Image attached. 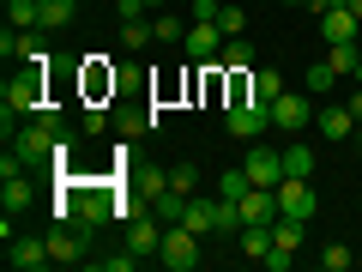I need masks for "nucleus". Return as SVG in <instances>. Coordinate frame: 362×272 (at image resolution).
I'll use <instances>...</instances> for the list:
<instances>
[{
    "label": "nucleus",
    "mask_w": 362,
    "mask_h": 272,
    "mask_svg": "<svg viewBox=\"0 0 362 272\" xmlns=\"http://www.w3.org/2000/svg\"><path fill=\"white\" fill-rule=\"evenodd\" d=\"M42 103H49V97H42V67L6 79V85H0V128H6V140H13V121H37Z\"/></svg>",
    "instance_id": "f257e3e1"
},
{
    "label": "nucleus",
    "mask_w": 362,
    "mask_h": 272,
    "mask_svg": "<svg viewBox=\"0 0 362 272\" xmlns=\"http://www.w3.org/2000/svg\"><path fill=\"white\" fill-rule=\"evenodd\" d=\"M199 254H206V236H194L187 224H163V248H157V266L169 272H194Z\"/></svg>",
    "instance_id": "f03ea898"
},
{
    "label": "nucleus",
    "mask_w": 362,
    "mask_h": 272,
    "mask_svg": "<svg viewBox=\"0 0 362 272\" xmlns=\"http://www.w3.org/2000/svg\"><path fill=\"white\" fill-rule=\"evenodd\" d=\"M223 128H230L235 140H259V133L272 128V103L254 97V91H242V97L230 103V115H223Z\"/></svg>",
    "instance_id": "7ed1b4c3"
},
{
    "label": "nucleus",
    "mask_w": 362,
    "mask_h": 272,
    "mask_svg": "<svg viewBox=\"0 0 362 272\" xmlns=\"http://www.w3.org/2000/svg\"><path fill=\"white\" fill-rule=\"evenodd\" d=\"M314 212H320V194H314V176H284V181H278V218L314 224Z\"/></svg>",
    "instance_id": "20e7f679"
},
{
    "label": "nucleus",
    "mask_w": 362,
    "mask_h": 272,
    "mask_svg": "<svg viewBox=\"0 0 362 272\" xmlns=\"http://www.w3.org/2000/svg\"><path fill=\"white\" fill-rule=\"evenodd\" d=\"M223 30H218V18H194V25H187V37H181V55H187V61H199V67H211L223 55Z\"/></svg>",
    "instance_id": "39448f33"
},
{
    "label": "nucleus",
    "mask_w": 362,
    "mask_h": 272,
    "mask_svg": "<svg viewBox=\"0 0 362 272\" xmlns=\"http://www.w3.org/2000/svg\"><path fill=\"white\" fill-rule=\"evenodd\" d=\"M61 133H66V128H49V121H25V128H18L6 145H13L25 164H49V152H54V140H61Z\"/></svg>",
    "instance_id": "423d86ee"
},
{
    "label": "nucleus",
    "mask_w": 362,
    "mask_h": 272,
    "mask_svg": "<svg viewBox=\"0 0 362 272\" xmlns=\"http://www.w3.org/2000/svg\"><path fill=\"white\" fill-rule=\"evenodd\" d=\"M247 181L254 188H278L284 181V152H272V145H259V140H247Z\"/></svg>",
    "instance_id": "0eeeda50"
},
{
    "label": "nucleus",
    "mask_w": 362,
    "mask_h": 272,
    "mask_svg": "<svg viewBox=\"0 0 362 272\" xmlns=\"http://www.w3.org/2000/svg\"><path fill=\"white\" fill-rule=\"evenodd\" d=\"M127 248H133V254H145V260H151L157 248H163V218H157L151 206L127 218Z\"/></svg>",
    "instance_id": "6e6552de"
},
{
    "label": "nucleus",
    "mask_w": 362,
    "mask_h": 272,
    "mask_svg": "<svg viewBox=\"0 0 362 272\" xmlns=\"http://www.w3.org/2000/svg\"><path fill=\"white\" fill-rule=\"evenodd\" d=\"M314 115H320V109H308V91H284V97L272 103V128H284V133H302Z\"/></svg>",
    "instance_id": "1a4fd4ad"
},
{
    "label": "nucleus",
    "mask_w": 362,
    "mask_h": 272,
    "mask_svg": "<svg viewBox=\"0 0 362 272\" xmlns=\"http://www.w3.org/2000/svg\"><path fill=\"white\" fill-rule=\"evenodd\" d=\"M6 260H13L18 272H42V266H54L49 236H13V242H6Z\"/></svg>",
    "instance_id": "9d476101"
},
{
    "label": "nucleus",
    "mask_w": 362,
    "mask_h": 272,
    "mask_svg": "<svg viewBox=\"0 0 362 272\" xmlns=\"http://www.w3.org/2000/svg\"><path fill=\"white\" fill-rule=\"evenodd\" d=\"M314 128H320V140H332V145H344V140H350V133H356V128H362V121H356V115H350V103H326V109H320V115H314Z\"/></svg>",
    "instance_id": "9b49d317"
},
{
    "label": "nucleus",
    "mask_w": 362,
    "mask_h": 272,
    "mask_svg": "<svg viewBox=\"0 0 362 272\" xmlns=\"http://www.w3.org/2000/svg\"><path fill=\"white\" fill-rule=\"evenodd\" d=\"M235 212H242V224H272L278 218V188H247L235 200Z\"/></svg>",
    "instance_id": "f8f14e48"
},
{
    "label": "nucleus",
    "mask_w": 362,
    "mask_h": 272,
    "mask_svg": "<svg viewBox=\"0 0 362 272\" xmlns=\"http://www.w3.org/2000/svg\"><path fill=\"white\" fill-rule=\"evenodd\" d=\"M320 37H326V49H332V42H362V18L350 13V6H338V13H320Z\"/></svg>",
    "instance_id": "ddd939ff"
},
{
    "label": "nucleus",
    "mask_w": 362,
    "mask_h": 272,
    "mask_svg": "<svg viewBox=\"0 0 362 272\" xmlns=\"http://www.w3.org/2000/svg\"><path fill=\"white\" fill-rule=\"evenodd\" d=\"M218 206H223V200H199V194H194V200H187V212H181V224L211 242V236H218Z\"/></svg>",
    "instance_id": "4468645a"
},
{
    "label": "nucleus",
    "mask_w": 362,
    "mask_h": 272,
    "mask_svg": "<svg viewBox=\"0 0 362 272\" xmlns=\"http://www.w3.org/2000/svg\"><path fill=\"white\" fill-rule=\"evenodd\" d=\"M78 18V0H37V30H66Z\"/></svg>",
    "instance_id": "2eb2a0df"
},
{
    "label": "nucleus",
    "mask_w": 362,
    "mask_h": 272,
    "mask_svg": "<svg viewBox=\"0 0 362 272\" xmlns=\"http://www.w3.org/2000/svg\"><path fill=\"white\" fill-rule=\"evenodd\" d=\"M0 206L13 212V218H25L30 212V181L25 176H0Z\"/></svg>",
    "instance_id": "dca6fc26"
},
{
    "label": "nucleus",
    "mask_w": 362,
    "mask_h": 272,
    "mask_svg": "<svg viewBox=\"0 0 362 272\" xmlns=\"http://www.w3.org/2000/svg\"><path fill=\"white\" fill-rule=\"evenodd\" d=\"M151 42H157V30H151V13H145V18H121V49H127V55L151 49Z\"/></svg>",
    "instance_id": "f3484780"
},
{
    "label": "nucleus",
    "mask_w": 362,
    "mask_h": 272,
    "mask_svg": "<svg viewBox=\"0 0 362 272\" xmlns=\"http://www.w3.org/2000/svg\"><path fill=\"white\" fill-rule=\"evenodd\" d=\"M326 61H332V73H338V79H356L362 42H332V49H326Z\"/></svg>",
    "instance_id": "a211bd4d"
},
{
    "label": "nucleus",
    "mask_w": 362,
    "mask_h": 272,
    "mask_svg": "<svg viewBox=\"0 0 362 272\" xmlns=\"http://www.w3.org/2000/svg\"><path fill=\"white\" fill-rule=\"evenodd\" d=\"M247 91H254V97H266V103H278V97H284V79L272 73V67H254V73H247Z\"/></svg>",
    "instance_id": "6ab92c4d"
},
{
    "label": "nucleus",
    "mask_w": 362,
    "mask_h": 272,
    "mask_svg": "<svg viewBox=\"0 0 362 272\" xmlns=\"http://www.w3.org/2000/svg\"><path fill=\"white\" fill-rule=\"evenodd\" d=\"M338 85V73H332V61H314L308 73H302V91H308V97H326V91Z\"/></svg>",
    "instance_id": "aec40b11"
},
{
    "label": "nucleus",
    "mask_w": 362,
    "mask_h": 272,
    "mask_svg": "<svg viewBox=\"0 0 362 272\" xmlns=\"http://www.w3.org/2000/svg\"><path fill=\"white\" fill-rule=\"evenodd\" d=\"M284 176H314V152H308V145H284Z\"/></svg>",
    "instance_id": "412c9836"
},
{
    "label": "nucleus",
    "mask_w": 362,
    "mask_h": 272,
    "mask_svg": "<svg viewBox=\"0 0 362 272\" xmlns=\"http://www.w3.org/2000/svg\"><path fill=\"white\" fill-rule=\"evenodd\" d=\"M139 260H145V254H133V248H121V254H90V266H97V272H133Z\"/></svg>",
    "instance_id": "4be33fe9"
},
{
    "label": "nucleus",
    "mask_w": 362,
    "mask_h": 272,
    "mask_svg": "<svg viewBox=\"0 0 362 272\" xmlns=\"http://www.w3.org/2000/svg\"><path fill=\"white\" fill-rule=\"evenodd\" d=\"M151 30H157V42H181L187 37V25H181L175 13H151Z\"/></svg>",
    "instance_id": "5701e85b"
},
{
    "label": "nucleus",
    "mask_w": 362,
    "mask_h": 272,
    "mask_svg": "<svg viewBox=\"0 0 362 272\" xmlns=\"http://www.w3.org/2000/svg\"><path fill=\"white\" fill-rule=\"evenodd\" d=\"M6 25H18V30H37V0H6Z\"/></svg>",
    "instance_id": "b1692460"
},
{
    "label": "nucleus",
    "mask_w": 362,
    "mask_h": 272,
    "mask_svg": "<svg viewBox=\"0 0 362 272\" xmlns=\"http://www.w3.org/2000/svg\"><path fill=\"white\" fill-rule=\"evenodd\" d=\"M218 30H223V37H242V30H247V13L223 0V6H218Z\"/></svg>",
    "instance_id": "393cba45"
},
{
    "label": "nucleus",
    "mask_w": 362,
    "mask_h": 272,
    "mask_svg": "<svg viewBox=\"0 0 362 272\" xmlns=\"http://www.w3.org/2000/svg\"><path fill=\"white\" fill-rule=\"evenodd\" d=\"M169 188L194 200V188H199V169H194V164H175V169H169Z\"/></svg>",
    "instance_id": "a878e982"
},
{
    "label": "nucleus",
    "mask_w": 362,
    "mask_h": 272,
    "mask_svg": "<svg viewBox=\"0 0 362 272\" xmlns=\"http://www.w3.org/2000/svg\"><path fill=\"white\" fill-rule=\"evenodd\" d=\"M247 188H254V181H247V169H223V181H218V194H223V200H242Z\"/></svg>",
    "instance_id": "bb28decb"
},
{
    "label": "nucleus",
    "mask_w": 362,
    "mask_h": 272,
    "mask_svg": "<svg viewBox=\"0 0 362 272\" xmlns=\"http://www.w3.org/2000/svg\"><path fill=\"white\" fill-rule=\"evenodd\" d=\"M320 266H326V272H350V248H344V242H326V248H320Z\"/></svg>",
    "instance_id": "cd10ccee"
},
{
    "label": "nucleus",
    "mask_w": 362,
    "mask_h": 272,
    "mask_svg": "<svg viewBox=\"0 0 362 272\" xmlns=\"http://www.w3.org/2000/svg\"><path fill=\"white\" fill-rule=\"evenodd\" d=\"M78 133H90V140H97V133H109V115H103L97 103H90V109H78Z\"/></svg>",
    "instance_id": "c85d7f7f"
},
{
    "label": "nucleus",
    "mask_w": 362,
    "mask_h": 272,
    "mask_svg": "<svg viewBox=\"0 0 362 272\" xmlns=\"http://www.w3.org/2000/svg\"><path fill=\"white\" fill-rule=\"evenodd\" d=\"M73 152H78V145H73V133H61V140H54V152H49V164L66 176V169H73Z\"/></svg>",
    "instance_id": "c756f323"
},
{
    "label": "nucleus",
    "mask_w": 362,
    "mask_h": 272,
    "mask_svg": "<svg viewBox=\"0 0 362 272\" xmlns=\"http://www.w3.org/2000/svg\"><path fill=\"white\" fill-rule=\"evenodd\" d=\"M259 266H266V272H290V266H296V254H284V248H272V254L259 260Z\"/></svg>",
    "instance_id": "7c9ffc66"
},
{
    "label": "nucleus",
    "mask_w": 362,
    "mask_h": 272,
    "mask_svg": "<svg viewBox=\"0 0 362 272\" xmlns=\"http://www.w3.org/2000/svg\"><path fill=\"white\" fill-rule=\"evenodd\" d=\"M218 6L223 0H194V18H218Z\"/></svg>",
    "instance_id": "2f4dec72"
},
{
    "label": "nucleus",
    "mask_w": 362,
    "mask_h": 272,
    "mask_svg": "<svg viewBox=\"0 0 362 272\" xmlns=\"http://www.w3.org/2000/svg\"><path fill=\"white\" fill-rule=\"evenodd\" d=\"M350 115H356V121H362V85H356V91H350Z\"/></svg>",
    "instance_id": "473e14b6"
},
{
    "label": "nucleus",
    "mask_w": 362,
    "mask_h": 272,
    "mask_svg": "<svg viewBox=\"0 0 362 272\" xmlns=\"http://www.w3.org/2000/svg\"><path fill=\"white\" fill-rule=\"evenodd\" d=\"M145 6H151V13H163V6H169V0H145Z\"/></svg>",
    "instance_id": "72a5a7b5"
},
{
    "label": "nucleus",
    "mask_w": 362,
    "mask_h": 272,
    "mask_svg": "<svg viewBox=\"0 0 362 272\" xmlns=\"http://www.w3.org/2000/svg\"><path fill=\"white\" fill-rule=\"evenodd\" d=\"M350 13H356V18H362V0H350Z\"/></svg>",
    "instance_id": "f704fd0d"
},
{
    "label": "nucleus",
    "mask_w": 362,
    "mask_h": 272,
    "mask_svg": "<svg viewBox=\"0 0 362 272\" xmlns=\"http://www.w3.org/2000/svg\"><path fill=\"white\" fill-rule=\"evenodd\" d=\"M284 6H308V0H284Z\"/></svg>",
    "instance_id": "c9c22d12"
},
{
    "label": "nucleus",
    "mask_w": 362,
    "mask_h": 272,
    "mask_svg": "<svg viewBox=\"0 0 362 272\" xmlns=\"http://www.w3.org/2000/svg\"><path fill=\"white\" fill-rule=\"evenodd\" d=\"M356 85H362V61H356Z\"/></svg>",
    "instance_id": "e433bc0d"
}]
</instances>
